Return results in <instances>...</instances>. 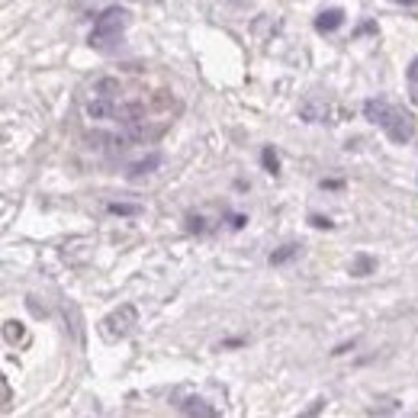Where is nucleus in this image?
Wrapping results in <instances>:
<instances>
[{
  "mask_svg": "<svg viewBox=\"0 0 418 418\" xmlns=\"http://www.w3.org/2000/svg\"><path fill=\"white\" fill-rule=\"evenodd\" d=\"M129 26V10L123 7H106L103 13L97 16L91 29V49H110L113 42L123 35V29Z\"/></svg>",
  "mask_w": 418,
  "mask_h": 418,
  "instance_id": "obj_1",
  "label": "nucleus"
},
{
  "mask_svg": "<svg viewBox=\"0 0 418 418\" xmlns=\"http://www.w3.org/2000/svg\"><path fill=\"white\" fill-rule=\"evenodd\" d=\"M135 325H139V312H135L132 303H123V306L113 309V312L100 322L103 334H106V338H113V341H116V338H125V334L132 332Z\"/></svg>",
  "mask_w": 418,
  "mask_h": 418,
  "instance_id": "obj_2",
  "label": "nucleus"
},
{
  "mask_svg": "<svg viewBox=\"0 0 418 418\" xmlns=\"http://www.w3.org/2000/svg\"><path fill=\"white\" fill-rule=\"evenodd\" d=\"M383 132L390 135L396 145H405V142H412V135H415V116H412L409 110H392V116H390V123L383 125Z\"/></svg>",
  "mask_w": 418,
  "mask_h": 418,
  "instance_id": "obj_3",
  "label": "nucleus"
},
{
  "mask_svg": "<svg viewBox=\"0 0 418 418\" xmlns=\"http://www.w3.org/2000/svg\"><path fill=\"white\" fill-rule=\"evenodd\" d=\"M392 110H396V106H392L390 100H383V97H370V100H363V119H370V123L380 125V129H383V125L390 123Z\"/></svg>",
  "mask_w": 418,
  "mask_h": 418,
  "instance_id": "obj_4",
  "label": "nucleus"
},
{
  "mask_svg": "<svg viewBox=\"0 0 418 418\" xmlns=\"http://www.w3.org/2000/svg\"><path fill=\"white\" fill-rule=\"evenodd\" d=\"M341 23H344V10L341 7H328V10H322V13L315 16V29H319V33H334Z\"/></svg>",
  "mask_w": 418,
  "mask_h": 418,
  "instance_id": "obj_5",
  "label": "nucleus"
},
{
  "mask_svg": "<svg viewBox=\"0 0 418 418\" xmlns=\"http://www.w3.org/2000/svg\"><path fill=\"white\" fill-rule=\"evenodd\" d=\"M119 94H123V87H119L116 77H100L91 87V97H100V100H116L119 103Z\"/></svg>",
  "mask_w": 418,
  "mask_h": 418,
  "instance_id": "obj_6",
  "label": "nucleus"
},
{
  "mask_svg": "<svg viewBox=\"0 0 418 418\" xmlns=\"http://www.w3.org/2000/svg\"><path fill=\"white\" fill-rule=\"evenodd\" d=\"M161 161H164V158H161V152H152V154H145V158H139V161H135V164H129V177H132V181H135V177H145V174H152V171H158V167H161Z\"/></svg>",
  "mask_w": 418,
  "mask_h": 418,
  "instance_id": "obj_7",
  "label": "nucleus"
},
{
  "mask_svg": "<svg viewBox=\"0 0 418 418\" xmlns=\"http://www.w3.org/2000/svg\"><path fill=\"white\" fill-rule=\"evenodd\" d=\"M87 116H91V119H113V116H116V100L91 97V100H87Z\"/></svg>",
  "mask_w": 418,
  "mask_h": 418,
  "instance_id": "obj_8",
  "label": "nucleus"
},
{
  "mask_svg": "<svg viewBox=\"0 0 418 418\" xmlns=\"http://www.w3.org/2000/svg\"><path fill=\"white\" fill-rule=\"evenodd\" d=\"M300 113H303V119H309V123H322V119L328 116V103H322L319 97H309L306 103L300 106Z\"/></svg>",
  "mask_w": 418,
  "mask_h": 418,
  "instance_id": "obj_9",
  "label": "nucleus"
},
{
  "mask_svg": "<svg viewBox=\"0 0 418 418\" xmlns=\"http://www.w3.org/2000/svg\"><path fill=\"white\" fill-rule=\"evenodd\" d=\"M181 409L187 412V415H203V418H213V415H216V409H213V405H206L203 399H196V396L183 399V402H181Z\"/></svg>",
  "mask_w": 418,
  "mask_h": 418,
  "instance_id": "obj_10",
  "label": "nucleus"
},
{
  "mask_svg": "<svg viewBox=\"0 0 418 418\" xmlns=\"http://www.w3.org/2000/svg\"><path fill=\"white\" fill-rule=\"evenodd\" d=\"M376 271V261L370 258V254H354V261H351V273L354 277H367V273Z\"/></svg>",
  "mask_w": 418,
  "mask_h": 418,
  "instance_id": "obj_11",
  "label": "nucleus"
},
{
  "mask_svg": "<svg viewBox=\"0 0 418 418\" xmlns=\"http://www.w3.org/2000/svg\"><path fill=\"white\" fill-rule=\"evenodd\" d=\"M300 254V244H283V248H277L271 254V264H286V261H293Z\"/></svg>",
  "mask_w": 418,
  "mask_h": 418,
  "instance_id": "obj_12",
  "label": "nucleus"
},
{
  "mask_svg": "<svg viewBox=\"0 0 418 418\" xmlns=\"http://www.w3.org/2000/svg\"><path fill=\"white\" fill-rule=\"evenodd\" d=\"M4 338H7L10 344L23 341V338H26V328H23V322H13V319H10L7 325H4Z\"/></svg>",
  "mask_w": 418,
  "mask_h": 418,
  "instance_id": "obj_13",
  "label": "nucleus"
},
{
  "mask_svg": "<svg viewBox=\"0 0 418 418\" xmlns=\"http://www.w3.org/2000/svg\"><path fill=\"white\" fill-rule=\"evenodd\" d=\"M106 209H110L113 216H139L142 213V206H135V203H110Z\"/></svg>",
  "mask_w": 418,
  "mask_h": 418,
  "instance_id": "obj_14",
  "label": "nucleus"
},
{
  "mask_svg": "<svg viewBox=\"0 0 418 418\" xmlns=\"http://www.w3.org/2000/svg\"><path fill=\"white\" fill-rule=\"evenodd\" d=\"M261 161H264L267 174H277V171H280V158H277V152H273V148H264V152H261Z\"/></svg>",
  "mask_w": 418,
  "mask_h": 418,
  "instance_id": "obj_15",
  "label": "nucleus"
},
{
  "mask_svg": "<svg viewBox=\"0 0 418 418\" xmlns=\"http://www.w3.org/2000/svg\"><path fill=\"white\" fill-rule=\"evenodd\" d=\"M203 222H206L203 216H190L187 219V232H196V235H200V232H206V225H203Z\"/></svg>",
  "mask_w": 418,
  "mask_h": 418,
  "instance_id": "obj_16",
  "label": "nucleus"
},
{
  "mask_svg": "<svg viewBox=\"0 0 418 418\" xmlns=\"http://www.w3.org/2000/svg\"><path fill=\"white\" fill-rule=\"evenodd\" d=\"M405 77H409V84H418V55L412 58V64H409V71H405Z\"/></svg>",
  "mask_w": 418,
  "mask_h": 418,
  "instance_id": "obj_17",
  "label": "nucleus"
},
{
  "mask_svg": "<svg viewBox=\"0 0 418 418\" xmlns=\"http://www.w3.org/2000/svg\"><path fill=\"white\" fill-rule=\"evenodd\" d=\"M309 222H312L315 229H332V219H325V216H312Z\"/></svg>",
  "mask_w": 418,
  "mask_h": 418,
  "instance_id": "obj_18",
  "label": "nucleus"
},
{
  "mask_svg": "<svg viewBox=\"0 0 418 418\" xmlns=\"http://www.w3.org/2000/svg\"><path fill=\"white\" fill-rule=\"evenodd\" d=\"M409 87H412V100L418 103V84H409Z\"/></svg>",
  "mask_w": 418,
  "mask_h": 418,
  "instance_id": "obj_19",
  "label": "nucleus"
},
{
  "mask_svg": "<svg viewBox=\"0 0 418 418\" xmlns=\"http://www.w3.org/2000/svg\"><path fill=\"white\" fill-rule=\"evenodd\" d=\"M396 4H402V7H415L418 0H396Z\"/></svg>",
  "mask_w": 418,
  "mask_h": 418,
  "instance_id": "obj_20",
  "label": "nucleus"
}]
</instances>
